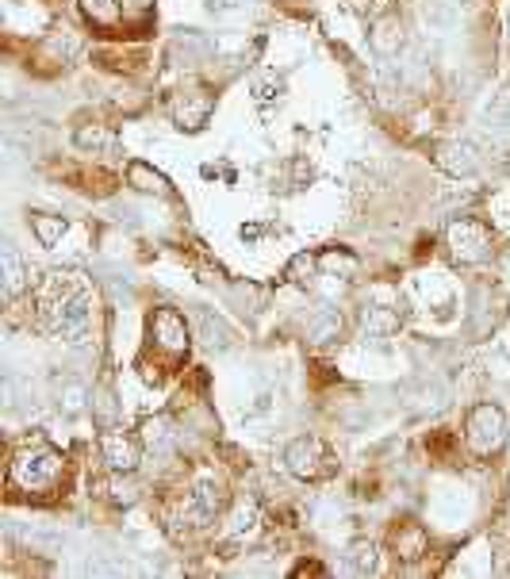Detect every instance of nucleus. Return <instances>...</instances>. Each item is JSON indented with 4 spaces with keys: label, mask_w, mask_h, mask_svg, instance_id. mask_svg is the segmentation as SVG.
<instances>
[{
    "label": "nucleus",
    "mask_w": 510,
    "mask_h": 579,
    "mask_svg": "<svg viewBox=\"0 0 510 579\" xmlns=\"http://www.w3.org/2000/svg\"><path fill=\"white\" fill-rule=\"evenodd\" d=\"M81 399H85V392H81V388H70V392H66V411H70V415H77V411H81Z\"/></svg>",
    "instance_id": "28"
},
{
    "label": "nucleus",
    "mask_w": 510,
    "mask_h": 579,
    "mask_svg": "<svg viewBox=\"0 0 510 579\" xmlns=\"http://www.w3.org/2000/svg\"><path fill=\"white\" fill-rule=\"evenodd\" d=\"M169 116L181 131H204L208 119L215 116V93L208 85H188L169 100Z\"/></svg>",
    "instance_id": "5"
},
{
    "label": "nucleus",
    "mask_w": 510,
    "mask_h": 579,
    "mask_svg": "<svg viewBox=\"0 0 510 579\" xmlns=\"http://www.w3.org/2000/svg\"><path fill=\"white\" fill-rule=\"evenodd\" d=\"M445 246H449L453 261L476 265V261H484L487 250H491V234H487V227L480 219H457V223L445 231Z\"/></svg>",
    "instance_id": "6"
},
{
    "label": "nucleus",
    "mask_w": 510,
    "mask_h": 579,
    "mask_svg": "<svg viewBox=\"0 0 510 579\" xmlns=\"http://www.w3.org/2000/svg\"><path fill=\"white\" fill-rule=\"evenodd\" d=\"M434 162L449 173V177H472L476 169H480V158H476V146L472 142H441L438 150H434Z\"/></svg>",
    "instance_id": "9"
},
{
    "label": "nucleus",
    "mask_w": 510,
    "mask_h": 579,
    "mask_svg": "<svg viewBox=\"0 0 510 579\" xmlns=\"http://www.w3.org/2000/svg\"><path fill=\"white\" fill-rule=\"evenodd\" d=\"M200 330H204V346H211V349H227V346H231V330L219 323V319H211V315H200Z\"/></svg>",
    "instance_id": "22"
},
{
    "label": "nucleus",
    "mask_w": 510,
    "mask_h": 579,
    "mask_svg": "<svg viewBox=\"0 0 510 579\" xmlns=\"http://www.w3.org/2000/svg\"><path fill=\"white\" fill-rule=\"evenodd\" d=\"M315 273H323L315 254H296L292 257V265H288V280H292V284H311Z\"/></svg>",
    "instance_id": "20"
},
{
    "label": "nucleus",
    "mask_w": 510,
    "mask_h": 579,
    "mask_svg": "<svg viewBox=\"0 0 510 579\" xmlns=\"http://www.w3.org/2000/svg\"><path fill=\"white\" fill-rule=\"evenodd\" d=\"M338 334H342V319H338V315H330V311L319 315L315 323L307 326V338H311V342H334Z\"/></svg>",
    "instance_id": "21"
},
{
    "label": "nucleus",
    "mask_w": 510,
    "mask_h": 579,
    "mask_svg": "<svg viewBox=\"0 0 510 579\" xmlns=\"http://www.w3.org/2000/svg\"><path fill=\"white\" fill-rule=\"evenodd\" d=\"M346 4L357 16H365V20H380V16L392 12V0H346Z\"/></svg>",
    "instance_id": "24"
},
{
    "label": "nucleus",
    "mask_w": 510,
    "mask_h": 579,
    "mask_svg": "<svg viewBox=\"0 0 510 579\" xmlns=\"http://www.w3.org/2000/svg\"><path fill=\"white\" fill-rule=\"evenodd\" d=\"M139 453H142V441L127 430H104L100 434V457L112 472H135L139 468Z\"/></svg>",
    "instance_id": "8"
},
{
    "label": "nucleus",
    "mask_w": 510,
    "mask_h": 579,
    "mask_svg": "<svg viewBox=\"0 0 510 579\" xmlns=\"http://www.w3.org/2000/svg\"><path fill=\"white\" fill-rule=\"evenodd\" d=\"M426 549H430V533H426V526H418V522H395L392 526V553L399 556V560L415 564V560L426 556Z\"/></svg>",
    "instance_id": "10"
},
{
    "label": "nucleus",
    "mask_w": 510,
    "mask_h": 579,
    "mask_svg": "<svg viewBox=\"0 0 510 579\" xmlns=\"http://www.w3.org/2000/svg\"><path fill=\"white\" fill-rule=\"evenodd\" d=\"M284 468L300 480H326L334 472V457L319 438H296L284 449Z\"/></svg>",
    "instance_id": "4"
},
{
    "label": "nucleus",
    "mask_w": 510,
    "mask_h": 579,
    "mask_svg": "<svg viewBox=\"0 0 510 579\" xmlns=\"http://www.w3.org/2000/svg\"><path fill=\"white\" fill-rule=\"evenodd\" d=\"M127 181L131 188H139V192H150V196H169V181H165L162 173L154 169V165L146 162H131L127 165Z\"/></svg>",
    "instance_id": "13"
},
{
    "label": "nucleus",
    "mask_w": 510,
    "mask_h": 579,
    "mask_svg": "<svg viewBox=\"0 0 510 579\" xmlns=\"http://www.w3.org/2000/svg\"><path fill=\"white\" fill-rule=\"evenodd\" d=\"M39 315L54 334H66V338H81L89 315H93V300H89V288L85 277L77 273H50L39 288Z\"/></svg>",
    "instance_id": "1"
},
{
    "label": "nucleus",
    "mask_w": 510,
    "mask_h": 579,
    "mask_svg": "<svg viewBox=\"0 0 510 579\" xmlns=\"http://www.w3.org/2000/svg\"><path fill=\"white\" fill-rule=\"evenodd\" d=\"M0 269H4V292H8V296H20L27 288V265L12 242L0 250Z\"/></svg>",
    "instance_id": "12"
},
{
    "label": "nucleus",
    "mask_w": 510,
    "mask_h": 579,
    "mask_svg": "<svg viewBox=\"0 0 510 579\" xmlns=\"http://www.w3.org/2000/svg\"><path fill=\"white\" fill-rule=\"evenodd\" d=\"M261 526V510L257 503H238L231 514V522H227V541H246L250 533H257Z\"/></svg>",
    "instance_id": "14"
},
{
    "label": "nucleus",
    "mask_w": 510,
    "mask_h": 579,
    "mask_svg": "<svg viewBox=\"0 0 510 579\" xmlns=\"http://www.w3.org/2000/svg\"><path fill=\"white\" fill-rule=\"evenodd\" d=\"M108 491H112V499H116V503H135V495H139V487L135 484H112L108 487Z\"/></svg>",
    "instance_id": "26"
},
{
    "label": "nucleus",
    "mask_w": 510,
    "mask_h": 579,
    "mask_svg": "<svg viewBox=\"0 0 510 579\" xmlns=\"http://www.w3.org/2000/svg\"><path fill=\"white\" fill-rule=\"evenodd\" d=\"M369 43L376 54H384V58H392L399 54L403 47V24H399V16H380V20H372V31H369Z\"/></svg>",
    "instance_id": "11"
},
{
    "label": "nucleus",
    "mask_w": 510,
    "mask_h": 579,
    "mask_svg": "<svg viewBox=\"0 0 510 579\" xmlns=\"http://www.w3.org/2000/svg\"><path fill=\"white\" fill-rule=\"evenodd\" d=\"M31 231H35V238L50 250V246H58V238L66 234V219L47 215V211H31Z\"/></svg>",
    "instance_id": "17"
},
{
    "label": "nucleus",
    "mask_w": 510,
    "mask_h": 579,
    "mask_svg": "<svg viewBox=\"0 0 510 579\" xmlns=\"http://www.w3.org/2000/svg\"><path fill=\"white\" fill-rule=\"evenodd\" d=\"M73 142H77L81 150H93V154L112 150V135H108V127H100V123H93V127H81V131L73 135Z\"/></svg>",
    "instance_id": "19"
},
{
    "label": "nucleus",
    "mask_w": 510,
    "mask_h": 579,
    "mask_svg": "<svg viewBox=\"0 0 510 579\" xmlns=\"http://www.w3.org/2000/svg\"><path fill=\"white\" fill-rule=\"evenodd\" d=\"M357 265H361V261L349 254V250H342V246H330V250L319 254V269L330 273V277H338V280L353 277V273H357Z\"/></svg>",
    "instance_id": "15"
},
{
    "label": "nucleus",
    "mask_w": 510,
    "mask_h": 579,
    "mask_svg": "<svg viewBox=\"0 0 510 579\" xmlns=\"http://www.w3.org/2000/svg\"><path fill=\"white\" fill-rule=\"evenodd\" d=\"M66 476V457L58 449H50L47 441H35V445H24L16 457H12V468H8V484L20 487V491H54L58 480Z\"/></svg>",
    "instance_id": "2"
},
{
    "label": "nucleus",
    "mask_w": 510,
    "mask_h": 579,
    "mask_svg": "<svg viewBox=\"0 0 510 579\" xmlns=\"http://www.w3.org/2000/svg\"><path fill=\"white\" fill-rule=\"evenodd\" d=\"M150 4H154V0H119V12L139 16V12H150Z\"/></svg>",
    "instance_id": "27"
},
{
    "label": "nucleus",
    "mask_w": 510,
    "mask_h": 579,
    "mask_svg": "<svg viewBox=\"0 0 510 579\" xmlns=\"http://www.w3.org/2000/svg\"><path fill=\"white\" fill-rule=\"evenodd\" d=\"M280 93H284V85H280L277 77H269V81H254L257 104H273V100H277Z\"/></svg>",
    "instance_id": "25"
},
{
    "label": "nucleus",
    "mask_w": 510,
    "mask_h": 579,
    "mask_svg": "<svg viewBox=\"0 0 510 579\" xmlns=\"http://www.w3.org/2000/svg\"><path fill=\"white\" fill-rule=\"evenodd\" d=\"M169 415H146L139 422V441L142 449H165L169 445Z\"/></svg>",
    "instance_id": "16"
},
{
    "label": "nucleus",
    "mask_w": 510,
    "mask_h": 579,
    "mask_svg": "<svg viewBox=\"0 0 510 579\" xmlns=\"http://www.w3.org/2000/svg\"><path fill=\"white\" fill-rule=\"evenodd\" d=\"M349 564H353V572H376V545L372 541H357L349 549Z\"/></svg>",
    "instance_id": "23"
},
{
    "label": "nucleus",
    "mask_w": 510,
    "mask_h": 579,
    "mask_svg": "<svg viewBox=\"0 0 510 579\" xmlns=\"http://www.w3.org/2000/svg\"><path fill=\"white\" fill-rule=\"evenodd\" d=\"M150 342L162 349V353H185L192 346V330H188L185 315L173 311V307H158L150 311Z\"/></svg>",
    "instance_id": "7"
},
{
    "label": "nucleus",
    "mask_w": 510,
    "mask_h": 579,
    "mask_svg": "<svg viewBox=\"0 0 510 579\" xmlns=\"http://www.w3.org/2000/svg\"><path fill=\"white\" fill-rule=\"evenodd\" d=\"M361 330H365V334H392V330H399V315L388 311V307H365Z\"/></svg>",
    "instance_id": "18"
},
{
    "label": "nucleus",
    "mask_w": 510,
    "mask_h": 579,
    "mask_svg": "<svg viewBox=\"0 0 510 579\" xmlns=\"http://www.w3.org/2000/svg\"><path fill=\"white\" fill-rule=\"evenodd\" d=\"M464 445L476 453V457H491L507 445V415L495 407V403H480L472 407L464 418Z\"/></svg>",
    "instance_id": "3"
}]
</instances>
